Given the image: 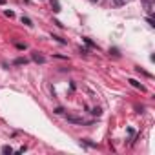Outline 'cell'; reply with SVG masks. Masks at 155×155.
Listing matches in <instances>:
<instances>
[{
	"instance_id": "6da1fadb",
	"label": "cell",
	"mask_w": 155,
	"mask_h": 155,
	"mask_svg": "<svg viewBox=\"0 0 155 155\" xmlns=\"http://www.w3.org/2000/svg\"><path fill=\"white\" fill-rule=\"evenodd\" d=\"M128 82H130V84H131L133 88H137V90H144V86L140 84L139 80H135V79H130V80H128Z\"/></svg>"
},
{
	"instance_id": "5b68a950",
	"label": "cell",
	"mask_w": 155,
	"mask_h": 155,
	"mask_svg": "<svg viewBox=\"0 0 155 155\" xmlns=\"http://www.w3.org/2000/svg\"><path fill=\"white\" fill-rule=\"evenodd\" d=\"M22 24H24V26H33V24H31V20H29L28 17H22Z\"/></svg>"
},
{
	"instance_id": "8fae6325",
	"label": "cell",
	"mask_w": 155,
	"mask_h": 155,
	"mask_svg": "<svg viewBox=\"0 0 155 155\" xmlns=\"http://www.w3.org/2000/svg\"><path fill=\"white\" fill-rule=\"evenodd\" d=\"M53 8H55V11H60V9H58V2H57V0L53 2Z\"/></svg>"
},
{
	"instance_id": "8992f818",
	"label": "cell",
	"mask_w": 155,
	"mask_h": 155,
	"mask_svg": "<svg viewBox=\"0 0 155 155\" xmlns=\"http://www.w3.org/2000/svg\"><path fill=\"white\" fill-rule=\"evenodd\" d=\"M2 153H13V148L11 146H4L2 148Z\"/></svg>"
},
{
	"instance_id": "277c9868",
	"label": "cell",
	"mask_w": 155,
	"mask_h": 155,
	"mask_svg": "<svg viewBox=\"0 0 155 155\" xmlns=\"http://www.w3.org/2000/svg\"><path fill=\"white\" fill-rule=\"evenodd\" d=\"M29 60L28 58H24V57H20V58H17L15 60V66H24V64H28Z\"/></svg>"
},
{
	"instance_id": "3957f363",
	"label": "cell",
	"mask_w": 155,
	"mask_h": 155,
	"mask_svg": "<svg viewBox=\"0 0 155 155\" xmlns=\"http://www.w3.org/2000/svg\"><path fill=\"white\" fill-rule=\"evenodd\" d=\"M68 120H70V122H75V124H82V122H84L82 119H79V117H73V115H68Z\"/></svg>"
},
{
	"instance_id": "9c48e42d",
	"label": "cell",
	"mask_w": 155,
	"mask_h": 155,
	"mask_svg": "<svg viewBox=\"0 0 155 155\" xmlns=\"http://www.w3.org/2000/svg\"><path fill=\"white\" fill-rule=\"evenodd\" d=\"M55 113H58V115H62V113H64V108H57V110H55Z\"/></svg>"
},
{
	"instance_id": "7a4b0ae2",
	"label": "cell",
	"mask_w": 155,
	"mask_h": 155,
	"mask_svg": "<svg viewBox=\"0 0 155 155\" xmlns=\"http://www.w3.org/2000/svg\"><path fill=\"white\" fill-rule=\"evenodd\" d=\"M33 60L38 62V64H44V62H46V58H44L42 55H38V53H33Z\"/></svg>"
},
{
	"instance_id": "30bf717a",
	"label": "cell",
	"mask_w": 155,
	"mask_h": 155,
	"mask_svg": "<svg viewBox=\"0 0 155 155\" xmlns=\"http://www.w3.org/2000/svg\"><path fill=\"white\" fill-rule=\"evenodd\" d=\"M53 38H55L57 42H60V44H64V38H60V37H53Z\"/></svg>"
},
{
	"instance_id": "52a82bcc",
	"label": "cell",
	"mask_w": 155,
	"mask_h": 155,
	"mask_svg": "<svg viewBox=\"0 0 155 155\" xmlns=\"http://www.w3.org/2000/svg\"><path fill=\"white\" fill-rule=\"evenodd\" d=\"M6 17H9V18H13V17H15V13H13V11H9V9H8V11H6Z\"/></svg>"
},
{
	"instance_id": "ba28073f",
	"label": "cell",
	"mask_w": 155,
	"mask_h": 155,
	"mask_svg": "<svg viewBox=\"0 0 155 155\" xmlns=\"http://www.w3.org/2000/svg\"><path fill=\"white\" fill-rule=\"evenodd\" d=\"M100 113H102V111H100V108H95V110H93V115H100Z\"/></svg>"
}]
</instances>
